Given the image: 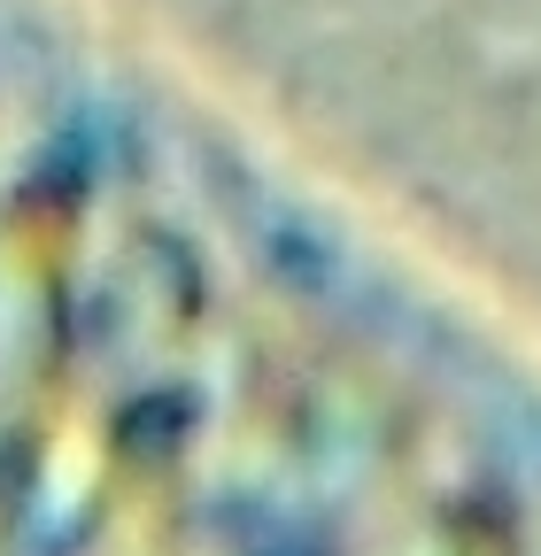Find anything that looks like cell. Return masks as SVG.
<instances>
[{"label":"cell","mask_w":541,"mask_h":556,"mask_svg":"<svg viewBox=\"0 0 541 556\" xmlns=\"http://www.w3.org/2000/svg\"><path fill=\"white\" fill-rule=\"evenodd\" d=\"M0 556H541V332L225 131L0 287Z\"/></svg>","instance_id":"obj_1"}]
</instances>
